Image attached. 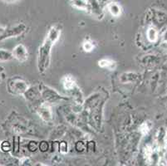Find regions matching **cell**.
I'll use <instances>...</instances> for the list:
<instances>
[{
	"label": "cell",
	"mask_w": 167,
	"mask_h": 166,
	"mask_svg": "<svg viewBox=\"0 0 167 166\" xmlns=\"http://www.w3.org/2000/svg\"><path fill=\"white\" fill-rule=\"evenodd\" d=\"M60 34V27L58 26H52L50 28L43 43L40 47L39 52V59H38V67H39V70L40 72H43L47 70V67L49 65L52 47L55 43L58 40Z\"/></svg>",
	"instance_id": "cell-1"
},
{
	"label": "cell",
	"mask_w": 167,
	"mask_h": 166,
	"mask_svg": "<svg viewBox=\"0 0 167 166\" xmlns=\"http://www.w3.org/2000/svg\"><path fill=\"white\" fill-rule=\"evenodd\" d=\"M13 55L15 58L20 62H24L27 59V50L23 45H18V46L14 48Z\"/></svg>",
	"instance_id": "cell-2"
},
{
	"label": "cell",
	"mask_w": 167,
	"mask_h": 166,
	"mask_svg": "<svg viewBox=\"0 0 167 166\" xmlns=\"http://www.w3.org/2000/svg\"><path fill=\"white\" fill-rule=\"evenodd\" d=\"M70 4L73 8L85 12H91L88 0H70Z\"/></svg>",
	"instance_id": "cell-3"
},
{
	"label": "cell",
	"mask_w": 167,
	"mask_h": 166,
	"mask_svg": "<svg viewBox=\"0 0 167 166\" xmlns=\"http://www.w3.org/2000/svg\"><path fill=\"white\" fill-rule=\"evenodd\" d=\"M38 112L40 117L45 121H48L52 119V111L49 107L46 105H42L41 106H39Z\"/></svg>",
	"instance_id": "cell-4"
},
{
	"label": "cell",
	"mask_w": 167,
	"mask_h": 166,
	"mask_svg": "<svg viewBox=\"0 0 167 166\" xmlns=\"http://www.w3.org/2000/svg\"><path fill=\"white\" fill-rule=\"evenodd\" d=\"M43 97L48 102H55V101L60 98V96L55 92L52 89H45L43 91Z\"/></svg>",
	"instance_id": "cell-5"
},
{
	"label": "cell",
	"mask_w": 167,
	"mask_h": 166,
	"mask_svg": "<svg viewBox=\"0 0 167 166\" xmlns=\"http://www.w3.org/2000/svg\"><path fill=\"white\" fill-rule=\"evenodd\" d=\"M107 9L113 17H119L121 14V7L117 3H110L107 4Z\"/></svg>",
	"instance_id": "cell-6"
},
{
	"label": "cell",
	"mask_w": 167,
	"mask_h": 166,
	"mask_svg": "<svg viewBox=\"0 0 167 166\" xmlns=\"http://www.w3.org/2000/svg\"><path fill=\"white\" fill-rule=\"evenodd\" d=\"M63 85L64 88L67 91L73 90L76 87L75 81L71 76H65L63 79Z\"/></svg>",
	"instance_id": "cell-7"
},
{
	"label": "cell",
	"mask_w": 167,
	"mask_h": 166,
	"mask_svg": "<svg viewBox=\"0 0 167 166\" xmlns=\"http://www.w3.org/2000/svg\"><path fill=\"white\" fill-rule=\"evenodd\" d=\"M114 65H115V63L109 60V59H102L99 62V66L101 67L107 68V69H112L114 67Z\"/></svg>",
	"instance_id": "cell-8"
},
{
	"label": "cell",
	"mask_w": 167,
	"mask_h": 166,
	"mask_svg": "<svg viewBox=\"0 0 167 166\" xmlns=\"http://www.w3.org/2000/svg\"><path fill=\"white\" fill-rule=\"evenodd\" d=\"M147 38L151 42H155L157 39V32L154 28H150L147 31Z\"/></svg>",
	"instance_id": "cell-9"
},
{
	"label": "cell",
	"mask_w": 167,
	"mask_h": 166,
	"mask_svg": "<svg viewBox=\"0 0 167 166\" xmlns=\"http://www.w3.org/2000/svg\"><path fill=\"white\" fill-rule=\"evenodd\" d=\"M94 48L93 44L90 43V42H85L84 43H83V49L85 50L86 52H91V51H92V49Z\"/></svg>",
	"instance_id": "cell-10"
},
{
	"label": "cell",
	"mask_w": 167,
	"mask_h": 166,
	"mask_svg": "<svg viewBox=\"0 0 167 166\" xmlns=\"http://www.w3.org/2000/svg\"><path fill=\"white\" fill-rule=\"evenodd\" d=\"M60 151L62 153H66L67 151V145L65 142H63L62 144H60Z\"/></svg>",
	"instance_id": "cell-11"
},
{
	"label": "cell",
	"mask_w": 167,
	"mask_h": 166,
	"mask_svg": "<svg viewBox=\"0 0 167 166\" xmlns=\"http://www.w3.org/2000/svg\"><path fill=\"white\" fill-rule=\"evenodd\" d=\"M39 149L42 150V151H47V144L46 143V142L43 141L40 144V145H39Z\"/></svg>",
	"instance_id": "cell-12"
},
{
	"label": "cell",
	"mask_w": 167,
	"mask_h": 166,
	"mask_svg": "<svg viewBox=\"0 0 167 166\" xmlns=\"http://www.w3.org/2000/svg\"><path fill=\"white\" fill-rule=\"evenodd\" d=\"M163 45H164L165 48H167V33L165 34V36L164 41H163Z\"/></svg>",
	"instance_id": "cell-13"
},
{
	"label": "cell",
	"mask_w": 167,
	"mask_h": 166,
	"mask_svg": "<svg viewBox=\"0 0 167 166\" xmlns=\"http://www.w3.org/2000/svg\"><path fill=\"white\" fill-rule=\"evenodd\" d=\"M7 1H11V2H14V1H17V0H7Z\"/></svg>",
	"instance_id": "cell-14"
}]
</instances>
